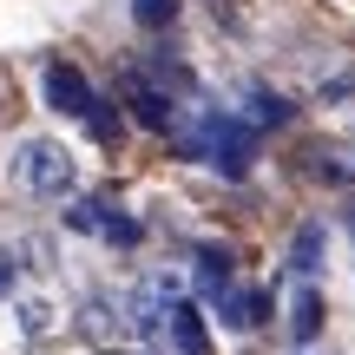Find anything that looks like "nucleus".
I'll list each match as a JSON object with an SVG mask.
<instances>
[{
	"instance_id": "obj_13",
	"label": "nucleus",
	"mask_w": 355,
	"mask_h": 355,
	"mask_svg": "<svg viewBox=\"0 0 355 355\" xmlns=\"http://www.w3.org/2000/svg\"><path fill=\"white\" fill-rule=\"evenodd\" d=\"M132 20H139V26H171L178 20V0H132Z\"/></svg>"
},
{
	"instance_id": "obj_7",
	"label": "nucleus",
	"mask_w": 355,
	"mask_h": 355,
	"mask_svg": "<svg viewBox=\"0 0 355 355\" xmlns=\"http://www.w3.org/2000/svg\"><path fill=\"white\" fill-rule=\"evenodd\" d=\"M119 86H125V105H132V119H145V125H171V99L158 92V79H145V73H125Z\"/></svg>"
},
{
	"instance_id": "obj_3",
	"label": "nucleus",
	"mask_w": 355,
	"mask_h": 355,
	"mask_svg": "<svg viewBox=\"0 0 355 355\" xmlns=\"http://www.w3.org/2000/svg\"><path fill=\"white\" fill-rule=\"evenodd\" d=\"M40 92H46V105H53V112H73V119H86L92 105H99L92 79L79 73L73 60H46V73H40Z\"/></svg>"
},
{
	"instance_id": "obj_12",
	"label": "nucleus",
	"mask_w": 355,
	"mask_h": 355,
	"mask_svg": "<svg viewBox=\"0 0 355 355\" xmlns=\"http://www.w3.org/2000/svg\"><path fill=\"white\" fill-rule=\"evenodd\" d=\"M198 277H204V290H224V283H230V257L224 250H198Z\"/></svg>"
},
{
	"instance_id": "obj_9",
	"label": "nucleus",
	"mask_w": 355,
	"mask_h": 355,
	"mask_svg": "<svg viewBox=\"0 0 355 355\" xmlns=\"http://www.w3.org/2000/svg\"><path fill=\"white\" fill-rule=\"evenodd\" d=\"M316 329H322V296H316V290H296V309H290V336H296V343H309Z\"/></svg>"
},
{
	"instance_id": "obj_5",
	"label": "nucleus",
	"mask_w": 355,
	"mask_h": 355,
	"mask_svg": "<svg viewBox=\"0 0 355 355\" xmlns=\"http://www.w3.org/2000/svg\"><path fill=\"white\" fill-rule=\"evenodd\" d=\"M119 329H125V309H119V296H112V290H92L86 303H79V336H86V343H112Z\"/></svg>"
},
{
	"instance_id": "obj_10",
	"label": "nucleus",
	"mask_w": 355,
	"mask_h": 355,
	"mask_svg": "<svg viewBox=\"0 0 355 355\" xmlns=\"http://www.w3.org/2000/svg\"><path fill=\"white\" fill-rule=\"evenodd\" d=\"M283 119H290V105L283 99H270V92H243V125H283Z\"/></svg>"
},
{
	"instance_id": "obj_4",
	"label": "nucleus",
	"mask_w": 355,
	"mask_h": 355,
	"mask_svg": "<svg viewBox=\"0 0 355 355\" xmlns=\"http://www.w3.org/2000/svg\"><path fill=\"white\" fill-rule=\"evenodd\" d=\"M73 230H92V237H105V243H119V250H132L139 243V224L132 217H119L112 204H73Z\"/></svg>"
},
{
	"instance_id": "obj_15",
	"label": "nucleus",
	"mask_w": 355,
	"mask_h": 355,
	"mask_svg": "<svg viewBox=\"0 0 355 355\" xmlns=\"http://www.w3.org/2000/svg\"><path fill=\"white\" fill-rule=\"evenodd\" d=\"M349 237H355V211H349Z\"/></svg>"
},
{
	"instance_id": "obj_2",
	"label": "nucleus",
	"mask_w": 355,
	"mask_h": 355,
	"mask_svg": "<svg viewBox=\"0 0 355 355\" xmlns=\"http://www.w3.org/2000/svg\"><path fill=\"white\" fill-rule=\"evenodd\" d=\"M250 139H257V132L243 125V119H204V125H198V152L211 158L224 178L250 171Z\"/></svg>"
},
{
	"instance_id": "obj_1",
	"label": "nucleus",
	"mask_w": 355,
	"mask_h": 355,
	"mask_svg": "<svg viewBox=\"0 0 355 355\" xmlns=\"http://www.w3.org/2000/svg\"><path fill=\"white\" fill-rule=\"evenodd\" d=\"M13 184H20V198H73L79 184V165L73 152H66L60 139H26L20 152H13Z\"/></svg>"
},
{
	"instance_id": "obj_6",
	"label": "nucleus",
	"mask_w": 355,
	"mask_h": 355,
	"mask_svg": "<svg viewBox=\"0 0 355 355\" xmlns=\"http://www.w3.org/2000/svg\"><path fill=\"white\" fill-rule=\"evenodd\" d=\"M165 343H171L178 355H211V343H204V316H198V303H191V296H178V303H171Z\"/></svg>"
},
{
	"instance_id": "obj_14",
	"label": "nucleus",
	"mask_w": 355,
	"mask_h": 355,
	"mask_svg": "<svg viewBox=\"0 0 355 355\" xmlns=\"http://www.w3.org/2000/svg\"><path fill=\"white\" fill-rule=\"evenodd\" d=\"M13 277H20V257H13V250H0V296L13 290Z\"/></svg>"
},
{
	"instance_id": "obj_11",
	"label": "nucleus",
	"mask_w": 355,
	"mask_h": 355,
	"mask_svg": "<svg viewBox=\"0 0 355 355\" xmlns=\"http://www.w3.org/2000/svg\"><path fill=\"white\" fill-rule=\"evenodd\" d=\"M53 322H60V316H53L46 296H26V303H20V329H26V336H46Z\"/></svg>"
},
{
	"instance_id": "obj_8",
	"label": "nucleus",
	"mask_w": 355,
	"mask_h": 355,
	"mask_svg": "<svg viewBox=\"0 0 355 355\" xmlns=\"http://www.w3.org/2000/svg\"><path fill=\"white\" fill-rule=\"evenodd\" d=\"M290 270H296V277H316V270H322V224H303V230H296Z\"/></svg>"
}]
</instances>
